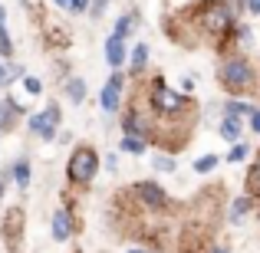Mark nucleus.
I'll use <instances>...</instances> for the list:
<instances>
[{"label": "nucleus", "mask_w": 260, "mask_h": 253, "mask_svg": "<svg viewBox=\"0 0 260 253\" xmlns=\"http://www.w3.org/2000/svg\"><path fill=\"white\" fill-rule=\"evenodd\" d=\"M191 23H194L198 33H204V37H228L231 43H237L234 33H237V7L231 4V0H201L198 7H191L188 10Z\"/></svg>", "instance_id": "1"}, {"label": "nucleus", "mask_w": 260, "mask_h": 253, "mask_svg": "<svg viewBox=\"0 0 260 253\" xmlns=\"http://www.w3.org/2000/svg\"><path fill=\"white\" fill-rule=\"evenodd\" d=\"M221 86L228 89V92H234V95H241V92H250V89L257 86V73H254V66L247 63L244 56H231V59H224V66H221Z\"/></svg>", "instance_id": "2"}, {"label": "nucleus", "mask_w": 260, "mask_h": 253, "mask_svg": "<svg viewBox=\"0 0 260 253\" xmlns=\"http://www.w3.org/2000/svg\"><path fill=\"white\" fill-rule=\"evenodd\" d=\"M99 174V155H95V148L89 145H79L76 152L70 155V165H66V177H70V184H92V177Z\"/></svg>", "instance_id": "3"}, {"label": "nucleus", "mask_w": 260, "mask_h": 253, "mask_svg": "<svg viewBox=\"0 0 260 253\" xmlns=\"http://www.w3.org/2000/svg\"><path fill=\"white\" fill-rule=\"evenodd\" d=\"M59 122H63V109H59L56 102H50L43 112H33L30 119H26V128H30L33 135H40L43 141H53V138H56Z\"/></svg>", "instance_id": "4"}, {"label": "nucleus", "mask_w": 260, "mask_h": 253, "mask_svg": "<svg viewBox=\"0 0 260 253\" xmlns=\"http://www.w3.org/2000/svg\"><path fill=\"white\" fill-rule=\"evenodd\" d=\"M132 197L139 204H145V207H152V210L168 207V194H165V188H161L158 181H135L132 184Z\"/></svg>", "instance_id": "5"}, {"label": "nucleus", "mask_w": 260, "mask_h": 253, "mask_svg": "<svg viewBox=\"0 0 260 253\" xmlns=\"http://www.w3.org/2000/svg\"><path fill=\"white\" fill-rule=\"evenodd\" d=\"M122 89H125V76H122V73H112V76H109V83L102 86V92H99L102 112L115 115L122 109Z\"/></svg>", "instance_id": "6"}, {"label": "nucleus", "mask_w": 260, "mask_h": 253, "mask_svg": "<svg viewBox=\"0 0 260 253\" xmlns=\"http://www.w3.org/2000/svg\"><path fill=\"white\" fill-rule=\"evenodd\" d=\"M106 63L112 73H119L122 66H125V40L119 37V33H109L106 37Z\"/></svg>", "instance_id": "7"}, {"label": "nucleus", "mask_w": 260, "mask_h": 253, "mask_svg": "<svg viewBox=\"0 0 260 253\" xmlns=\"http://www.w3.org/2000/svg\"><path fill=\"white\" fill-rule=\"evenodd\" d=\"M73 234H76V224H73L70 207H56V214H53V240L66 243Z\"/></svg>", "instance_id": "8"}, {"label": "nucleus", "mask_w": 260, "mask_h": 253, "mask_svg": "<svg viewBox=\"0 0 260 253\" xmlns=\"http://www.w3.org/2000/svg\"><path fill=\"white\" fill-rule=\"evenodd\" d=\"M23 115V105L17 99H0V132H13L17 128V119Z\"/></svg>", "instance_id": "9"}, {"label": "nucleus", "mask_w": 260, "mask_h": 253, "mask_svg": "<svg viewBox=\"0 0 260 253\" xmlns=\"http://www.w3.org/2000/svg\"><path fill=\"white\" fill-rule=\"evenodd\" d=\"M250 210H254V197H250V194L234 197V204H231V210H228V224H241Z\"/></svg>", "instance_id": "10"}, {"label": "nucleus", "mask_w": 260, "mask_h": 253, "mask_svg": "<svg viewBox=\"0 0 260 253\" xmlns=\"http://www.w3.org/2000/svg\"><path fill=\"white\" fill-rule=\"evenodd\" d=\"M139 26H142L139 10H128V13H122V17H119V23H115V30H112V33H119L122 40H128L135 30H139Z\"/></svg>", "instance_id": "11"}, {"label": "nucleus", "mask_w": 260, "mask_h": 253, "mask_svg": "<svg viewBox=\"0 0 260 253\" xmlns=\"http://www.w3.org/2000/svg\"><path fill=\"white\" fill-rule=\"evenodd\" d=\"M63 92H66V99H70L73 105H83V102H86V79L70 76V79H66V86H63Z\"/></svg>", "instance_id": "12"}, {"label": "nucleus", "mask_w": 260, "mask_h": 253, "mask_svg": "<svg viewBox=\"0 0 260 253\" xmlns=\"http://www.w3.org/2000/svg\"><path fill=\"white\" fill-rule=\"evenodd\" d=\"M217 132H221L224 141H231V145H234V141H241V135H244V119H228V115H224V122H221V128H217Z\"/></svg>", "instance_id": "13"}, {"label": "nucleus", "mask_w": 260, "mask_h": 253, "mask_svg": "<svg viewBox=\"0 0 260 253\" xmlns=\"http://www.w3.org/2000/svg\"><path fill=\"white\" fill-rule=\"evenodd\" d=\"M250 112H254V105L244 102V99H228V105H224V115H228V119H244V115L250 119Z\"/></svg>", "instance_id": "14"}, {"label": "nucleus", "mask_w": 260, "mask_h": 253, "mask_svg": "<svg viewBox=\"0 0 260 253\" xmlns=\"http://www.w3.org/2000/svg\"><path fill=\"white\" fill-rule=\"evenodd\" d=\"M119 148H122L125 155H145V148H148V138H142V135H125Z\"/></svg>", "instance_id": "15"}, {"label": "nucleus", "mask_w": 260, "mask_h": 253, "mask_svg": "<svg viewBox=\"0 0 260 253\" xmlns=\"http://www.w3.org/2000/svg\"><path fill=\"white\" fill-rule=\"evenodd\" d=\"M10 177L17 181L20 191H26V188H30V161H17V165L10 168Z\"/></svg>", "instance_id": "16"}, {"label": "nucleus", "mask_w": 260, "mask_h": 253, "mask_svg": "<svg viewBox=\"0 0 260 253\" xmlns=\"http://www.w3.org/2000/svg\"><path fill=\"white\" fill-rule=\"evenodd\" d=\"M132 73H145V66H148V46L145 43H135V50H132Z\"/></svg>", "instance_id": "17"}, {"label": "nucleus", "mask_w": 260, "mask_h": 253, "mask_svg": "<svg viewBox=\"0 0 260 253\" xmlns=\"http://www.w3.org/2000/svg\"><path fill=\"white\" fill-rule=\"evenodd\" d=\"M217 165H221V155H201L194 161V171L198 174H211V171H217Z\"/></svg>", "instance_id": "18"}, {"label": "nucleus", "mask_w": 260, "mask_h": 253, "mask_svg": "<svg viewBox=\"0 0 260 253\" xmlns=\"http://www.w3.org/2000/svg\"><path fill=\"white\" fill-rule=\"evenodd\" d=\"M152 168H155V171H161V174H172L178 165H175V158H172L168 152H158V155L152 158Z\"/></svg>", "instance_id": "19"}, {"label": "nucleus", "mask_w": 260, "mask_h": 253, "mask_svg": "<svg viewBox=\"0 0 260 253\" xmlns=\"http://www.w3.org/2000/svg\"><path fill=\"white\" fill-rule=\"evenodd\" d=\"M247 155H250V145L241 138V141H234V145H231V152H228V161H231V165H237V161H244Z\"/></svg>", "instance_id": "20"}, {"label": "nucleus", "mask_w": 260, "mask_h": 253, "mask_svg": "<svg viewBox=\"0 0 260 253\" xmlns=\"http://www.w3.org/2000/svg\"><path fill=\"white\" fill-rule=\"evenodd\" d=\"M247 194L260 197V158H257V165L247 171Z\"/></svg>", "instance_id": "21"}, {"label": "nucleus", "mask_w": 260, "mask_h": 253, "mask_svg": "<svg viewBox=\"0 0 260 253\" xmlns=\"http://www.w3.org/2000/svg\"><path fill=\"white\" fill-rule=\"evenodd\" d=\"M13 79H23V66H17V63H10V66H7V69H0V86H10L13 83Z\"/></svg>", "instance_id": "22"}, {"label": "nucleus", "mask_w": 260, "mask_h": 253, "mask_svg": "<svg viewBox=\"0 0 260 253\" xmlns=\"http://www.w3.org/2000/svg\"><path fill=\"white\" fill-rule=\"evenodd\" d=\"M23 92L30 95V99L33 95H43V83H40L37 76H23Z\"/></svg>", "instance_id": "23"}, {"label": "nucleus", "mask_w": 260, "mask_h": 253, "mask_svg": "<svg viewBox=\"0 0 260 253\" xmlns=\"http://www.w3.org/2000/svg\"><path fill=\"white\" fill-rule=\"evenodd\" d=\"M0 56H4V59L13 56V40H10V33H7V30H0Z\"/></svg>", "instance_id": "24"}, {"label": "nucleus", "mask_w": 260, "mask_h": 253, "mask_svg": "<svg viewBox=\"0 0 260 253\" xmlns=\"http://www.w3.org/2000/svg\"><path fill=\"white\" fill-rule=\"evenodd\" d=\"M106 4H109V0H92V4H89V17L99 20L102 13H106Z\"/></svg>", "instance_id": "25"}, {"label": "nucleus", "mask_w": 260, "mask_h": 253, "mask_svg": "<svg viewBox=\"0 0 260 253\" xmlns=\"http://www.w3.org/2000/svg\"><path fill=\"white\" fill-rule=\"evenodd\" d=\"M89 4H92V0H70V10L73 13H89Z\"/></svg>", "instance_id": "26"}, {"label": "nucleus", "mask_w": 260, "mask_h": 253, "mask_svg": "<svg viewBox=\"0 0 260 253\" xmlns=\"http://www.w3.org/2000/svg\"><path fill=\"white\" fill-rule=\"evenodd\" d=\"M250 132L260 135V109H254V112H250Z\"/></svg>", "instance_id": "27"}, {"label": "nucleus", "mask_w": 260, "mask_h": 253, "mask_svg": "<svg viewBox=\"0 0 260 253\" xmlns=\"http://www.w3.org/2000/svg\"><path fill=\"white\" fill-rule=\"evenodd\" d=\"M181 92H184V95L194 92V79H191V76H181Z\"/></svg>", "instance_id": "28"}, {"label": "nucleus", "mask_w": 260, "mask_h": 253, "mask_svg": "<svg viewBox=\"0 0 260 253\" xmlns=\"http://www.w3.org/2000/svg\"><path fill=\"white\" fill-rule=\"evenodd\" d=\"M247 13H254V17H257V13H260V0H247Z\"/></svg>", "instance_id": "29"}, {"label": "nucleus", "mask_w": 260, "mask_h": 253, "mask_svg": "<svg viewBox=\"0 0 260 253\" xmlns=\"http://www.w3.org/2000/svg\"><path fill=\"white\" fill-rule=\"evenodd\" d=\"M0 30H7V10L0 7Z\"/></svg>", "instance_id": "30"}, {"label": "nucleus", "mask_w": 260, "mask_h": 253, "mask_svg": "<svg viewBox=\"0 0 260 253\" xmlns=\"http://www.w3.org/2000/svg\"><path fill=\"white\" fill-rule=\"evenodd\" d=\"M56 7H63V10H70V0H53Z\"/></svg>", "instance_id": "31"}, {"label": "nucleus", "mask_w": 260, "mask_h": 253, "mask_svg": "<svg viewBox=\"0 0 260 253\" xmlns=\"http://www.w3.org/2000/svg\"><path fill=\"white\" fill-rule=\"evenodd\" d=\"M208 253H231V250H228V247H211Z\"/></svg>", "instance_id": "32"}, {"label": "nucleus", "mask_w": 260, "mask_h": 253, "mask_svg": "<svg viewBox=\"0 0 260 253\" xmlns=\"http://www.w3.org/2000/svg\"><path fill=\"white\" fill-rule=\"evenodd\" d=\"M128 253H145V250H139V247H132V250H128Z\"/></svg>", "instance_id": "33"}, {"label": "nucleus", "mask_w": 260, "mask_h": 253, "mask_svg": "<svg viewBox=\"0 0 260 253\" xmlns=\"http://www.w3.org/2000/svg\"><path fill=\"white\" fill-rule=\"evenodd\" d=\"M0 197H4V181H0Z\"/></svg>", "instance_id": "34"}]
</instances>
